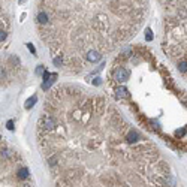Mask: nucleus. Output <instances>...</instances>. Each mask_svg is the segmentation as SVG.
Returning <instances> with one entry per match:
<instances>
[{"instance_id":"f257e3e1","label":"nucleus","mask_w":187,"mask_h":187,"mask_svg":"<svg viewBox=\"0 0 187 187\" xmlns=\"http://www.w3.org/2000/svg\"><path fill=\"white\" fill-rule=\"evenodd\" d=\"M36 136L54 187H177L157 144L105 94L80 84L50 90Z\"/></svg>"},{"instance_id":"f03ea898","label":"nucleus","mask_w":187,"mask_h":187,"mask_svg":"<svg viewBox=\"0 0 187 187\" xmlns=\"http://www.w3.org/2000/svg\"><path fill=\"white\" fill-rule=\"evenodd\" d=\"M147 0H38L39 38L66 74H81L130 41Z\"/></svg>"},{"instance_id":"7ed1b4c3","label":"nucleus","mask_w":187,"mask_h":187,"mask_svg":"<svg viewBox=\"0 0 187 187\" xmlns=\"http://www.w3.org/2000/svg\"><path fill=\"white\" fill-rule=\"evenodd\" d=\"M12 3L14 0H0V48L8 41L11 33L12 15H14Z\"/></svg>"},{"instance_id":"20e7f679","label":"nucleus","mask_w":187,"mask_h":187,"mask_svg":"<svg viewBox=\"0 0 187 187\" xmlns=\"http://www.w3.org/2000/svg\"><path fill=\"white\" fill-rule=\"evenodd\" d=\"M33 102H36V96H33L31 99H28V100H27V105H26V107H27V108H31Z\"/></svg>"},{"instance_id":"39448f33","label":"nucleus","mask_w":187,"mask_h":187,"mask_svg":"<svg viewBox=\"0 0 187 187\" xmlns=\"http://www.w3.org/2000/svg\"><path fill=\"white\" fill-rule=\"evenodd\" d=\"M0 187H8V186H6V184H5L3 181H0Z\"/></svg>"}]
</instances>
